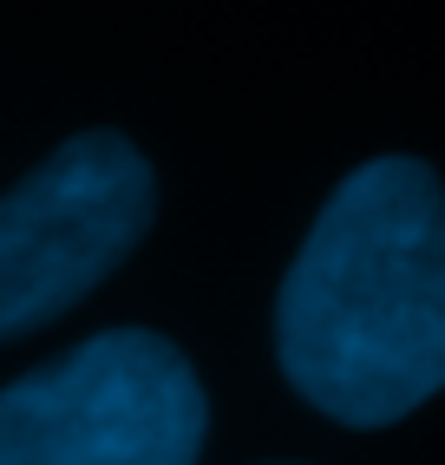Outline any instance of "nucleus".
<instances>
[{
	"mask_svg": "<svg viewBox=\"0 0 445 465\" xmlns=\"http://www.w3.org/2000/svg\"><path fill=\"white\" fill-rule=\"evenodd\" d=\"M157 183L132 138L79 132L0 197V341L99 289L151 230Z\"/></svg>",
	"mask_w": 445,
	"mask_h": 465,
	"instance_id": "nucleus-3",
	"label": "nucleus"
},
{
	"mask_svg": "<svg viewBox=\"0 0 445 465\" xmlns=\"http://www.w3.org/2000/svg\"><path fill=\"white\" fill-rule=\"evenodd\" d=\"M275 354L308 407L393 426L445 387V183L420 158L341 177L275 302Z\"/></svg>",
	"mask_w": 445,
	"mask_h": 465,
	"instance_id": "nucleus-1",
	"label": "nucleus"
},
{
	"mask_svg": "<svg viewBox=\"0 0 445 465\" xmlns=\"http://www.w3.org/2000/svg\"><path fill=\"white\" fill-rule=\"evenodd\" d=\"M203 381L164 334L105 328L0 387V465H197Z\"/></svg>",
	"mask_w": 445,
	"mask_h": 465,
	"instance_id": "nucleus-2",
	"label": "nucleus"
}]
</instances>
